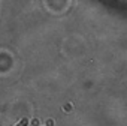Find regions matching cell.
Returning <instances> with one entry per match:
<instances>
[{"instance_id":"6da1fadb","label":"cell","mask_w":127,"mask_h":126,"mask_svg":"<svg viewBox=\"0 0 127 126\" xmlns=\"http://www.w3.org/2000/svg\"><path fill=\"white\" fill-rule=\"evenodd\" d=\"M15 126H29V119H27V117H23Z\"/></svg>"}]
</instances>
